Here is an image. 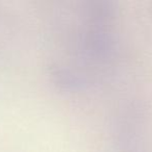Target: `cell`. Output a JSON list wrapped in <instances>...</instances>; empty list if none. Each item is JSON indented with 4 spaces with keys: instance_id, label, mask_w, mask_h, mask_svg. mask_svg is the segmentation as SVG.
<instances>
[]
</instances>
